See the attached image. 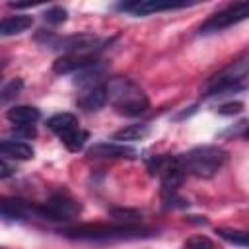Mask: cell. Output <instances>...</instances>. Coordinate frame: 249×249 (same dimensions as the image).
Segmentation results:
<instances>
[{
    "instance_id": "obj_19",
    "label": "cell",
    "mask_w": 249,
    "mask_h": 249,
    "mask_svg": "<svg viewBox=\"0 0 249 249\" xmlns=\"http://www.w3.org/2000/svg\"><path fill=\"white\" fill-rule=\"evenodd\" d=\"M111 214L117 224H138V220L142 218L138 210H130V208H113Z\"/></svg>"
},
{
    "instance_id": "obj_3",
    "label": "cell",
    "mask_w": 249,
    "mask_h": 249,
    "mask_svg": "<svg viewBox=\"0 0 249 249\" xmlns=\"http://www.w3.org/2000/svg\"><path fill=\"white\" fill-rule=\"evenodd\" d=\"M107 95L111 107L124 117H140L150 109L146 91L130 78L115 76L107 80Z\"/></svg>"
},
{
    "instance_id": "obj_25",
    "label": "cell",
    "mask_w": 249,
    "mask_h": 249,
    "mask_svg": "<svg viewBox=\"0 0 249 249\" xmlns=\"http://www.w3.org/2000/svg\"><path fill=\"white\" fill-rule=\"evenodd\" d=\"M241 136H243L245 140H249V123H243V132H241Z\"/></svg>"
},
{
    "instance_id": "obj_10",
    "label": "cell",
    "mask_w": 249,
    "mask_h": 249,
    "mask_svg": "<svg viewBox=\"0 0 249 249\" xmlns=\"http://www.w3.org/2000/svg\"><path fill=\"white\" fill-rule=\"evenodd\" d=\"M195 6V2H175V0H132V2H119L115 10L130 16H150L160 12H171V10H183Z\"/></svg>"
},
{
    "instance_id": "obj_13",
    "label": "cell",
    "mask_w": 249,
    "mask_h": 249,
    "mask_svg": "<svg viewBox=\"0 0 249 249\" xmlns=\"http://www.w3.org/2000/svg\"><path fill=\"white\" fill-rule=\"evenodd\" d=\"M88 156L97 160H134L138 152L121 142H97L88 148Z\"/></svg>"
},
{
    "instance_id": "obj_16",
    "label": "cell",
    "mask_w": 249,
    "mask_h": 249,
    "mask_svg": "<svg viewBox=\"0 0 249 249\" xmlns=\"http://www.w3.org/2000/svg\"><path fill=\"white\" fill-rule=\"evenodd\" d=\"M33 25V18L25 14H16V16H6L0 23V35L2 37H12L27 31Z\"/></svg>"
},
{
    "instance_id": "obj_20",
    "label": "cell",
    "mask_w": 249,
    "mask_h": 249,
    "mask_svg": "<svg viewBox=\"0 0 249 249\" xmlns=\"http://www.w3.org/2000/svg\"><path fill=\"white\" fill-rule=\"evenodd\" d=\"M183 249H218V245L208 235H191L185 239Z\"/></svg>"
},
{
    "instance_id": "obj_24",
    "label": "cell",
    "mask_w": 249,
    "mask_h": 249,
    "mask_svg": "<svg viewBox=\"0 0 249 249\" xmlns=\"http://www.w3.org/2000/svg\"><path fill=\"white\" fill-rule=\"evenodd\" d=\"M14 171H16V167H12V165L8 163V158L2 156V160H0V177H2V179H8Z\"/></svg>"
},
{
    "instance_id": "obj_22",
    "label": "cell",
    "mask_w": 249,
    "mask_h": 249,
    "mask_svg": "<svg viewBox=\"0 0 249 249\" xmlns=\"http://www.w3.org/2000/svg\"><path fill=\"white\" fill-rule=\"evenodd\" d=\"M66 18H68V12L62 6H53V8L45 10V14H43V19L51 25H60L66 21Z\"/></svg>"
},
{
    "instance_id": "obj_15",
    "label": "cell",
    "mask_w": 249,
    "mask_h": 249,
    "mask_svg": "<svg viewBox=\"0 0 249 249\" xmlns=\"http://www.w3.org/2000/svg\"><path fill=\"white\" fill-rule=\"evenodd\" d=\"M6 119L16 126H33L41 119V111L33 105H12L6 111Z\"/></svg>"
},
{
    "instance_id": "obj_11",
    "label": "cell",
    "mask_w": 249,
    "mask_h": 249,
    "mask_svg": "<svg viewBox=\"0 0 249 249\" xmlns=\"http://www.w3.org/2000/svg\"><path fill=\"white\" fill-rule=\"evenodd\" d=\"M99 64V53H72V54H62L53 62V72L54 74H80L91 66Z\"/></svg>"
},
{
    "instance_id": "obj_2",
    "label": "cell",
    "mask_w": 249,
    "mask_h": 249,
    "mask_svg": "<svg viewBox=\"0 0 249 249\" xmlns=\"http://www.w3.org/2000/svg\"><path fill=\"white\" fill-rule=\"evenodd\" d=\"M148 171L160 179V195L167 208L185 206V200L179 196V189L187 175L181 167L179 156H169V154L152 156L148 160Z\"/></svg>"
},
{
    "instance_id": "obj_8",
    "label": "cell",
    "mask_w": 249,
    "mask_h": 249,
    "mask_svg": "<svg viewBox=\"0 0 249 249\" xmlns=\"http://www.w3.org/2000/svg\"><path fill=\"white\" fill-rule=\"evenodd\" d=\"M47 128L54 132L60 138V142L66 146V150L70 152H80L86 146V140L89 138V134L80 128L78 117L74 113H56L49 117Z\"/></svg>"
},
{
    "instance_id": "obj_4",
    "label": "cell",
    "mask_w": 249,
    "mask_h": 249,
    "mask_svg": "<svg viewBox=\"0 0 249 249\" xmlns=\"http://www.w3.org/2000/svg\"><path fill=\"white\" fill-rule=\"evenodd\" d=\"M185 175H193L198 179L214 177L228 161V152L214 144H204L191 148L185 154H177Z\"/></svg>"
},
{
    "instance_id": "obj_7",
    "label": "cell",
    "mask_w": 249,
    "mask_h": 249,
    "mask_svg": "<svg viewBox=\"0 0 249 249\" xmlns=\"http://www.w3.org/2000/svg\"><path fill=\"white\" fill-rule=\"evenodd\" d=\"M82 212V204L64 187L49 195L43 204L33 202V220L43 222H72Z\"/></svg>"
},
{
    "instance_id": "obj_6",
    "label": "cell",
    "mask_w": 249,
    "mask_h": 249,
    "mask_svg": "<svg viewBox=\"0 0 249 249\" xmlns=\"http://www.w3.org/2000/svg\"><path fill=\"white\" fill-rule=\"evenodd\" d=\"M35 41L41 43L43 47H49V49H54V51H62V54H72V53H101L111 43V39L101 41L93 33H74V35L60 37V35H56L53 31H45V29H41L35 35Z\"/></svg>"
},
{
    "instance_id": "obj_1",
    "label": "cell",
    "mask_w": 249,
    "mask_h": 249,
    "mask_svg": "<svg viewBox=\"0 0 249 249\" xmlns=\"http://www.w3.org/2000/svg\"><path fill=\"white\" fill-rule=\"evenodd\" d=\"M60 235L76 241H95V243H111V241H132L154 237L156 231L152 228H144L140 224H82L62 228Z\"/></svg>"
},
{
    "instance_id": "obj_9",
    "label": "cell",
    "mask_w": 249,
    "mask_h": 249,
    "mask_svg": "<svg viewBox=\"0 0 249 249\" xmlns=\"http://www.w3.org/2000/svg\"><path fill=\"white\" fill-rule=\"evenodd\" d=\"M249 19V2H231L208 16L196 29L198 35H212Z\"/></svg>"
},
{
    "instance_id": "obj_14",
    "label": "cell",
    "mask_w": 249,
    "mask_h": 249,
    "mask_svg": "<svg viewBox=\"0 0 249 249\" xmlns=\"http://www.w3.org/2000/svg\"><path fill=\"white\" fill-rule=\"evenodd\" d=\"M0 154L8 160H14V161H27L33 158V146L27 144L25 140H19V138H6L0 142Z\"/></svg>"
},
{
    "instance_id": "obj_21",
    "label": "cell",
    "mask_w": 249,
    "mask_h": 249,
    "mask_svg": "<svg viewBox=\"0 0 249 249\" xmlns=\"http://www.w3.org/2000/svg\"><path fill=\"white\" fill-rule=\"evenodd\" d=\"M21 89H23V80H21V78L10 80L8 84H4V88H2V91H0V101L6 105V103H8L10 99H14Z\"/></svg>"
},
{
    "instance_id": "obj_5",
    "label": "cell",
    "mask_w": 249,
    "mask_h": 249,
    "mask_svg": "<svg viewBox=\"0 0 249 249\" xmlns=\"http://www.w3.org/2000/svg\"><path fill=\"white\" fill-rule=\"evenodd\" d=\"M249 78V49L241 53L237 58L228 62L224 68H220L216 74H212L202 88L204 97L224 95L230 91H237L243 88V82Z\"/></svg>"
},
{
    "instance_id": "obj_18",
    "label": "cell",
    "mask_w": 249,
    "mask_h": 249,
    "mask_svg": "<svg viewBox=\"0 0 249 249\" xmlns=\"http://www.w3.org/2000/svg\"><path fill=\"white\" fill-rule=\"evenodd\" d=\"M218 237H222L228 243L241 245L249 249V231L247 230H237V228H216Z\"/></svg>"
},
{
    "instance_id": "obj_12",
    "label": "cell",
    "mask_w": 249,
    "mask_h": 249,
    "mask_svg": "<svg viewBox=\"0 0 249 249\" xmlns=\"http://www.w3.org/2000/svg\"><path fill=\"white\" fill-rule=\"evenodd\" d=\"M107 103H109L107 80L80 88V93L76 97V107L82 109V111H86V113H95L101 107H105Z\"/></svg>"
},
{
    "instance_id": "obj_23",
    "label": "cell",
    "mask_w": 249,
    "mask_h": 249,
    "mask_svg": "<svg viewBox=\"0 0 249 249\" xmlns=\"http://www.w3.org/2000/svg\"><path fill=\"white\" fill-rule=\"evenodd\" d=\"M218 115H224V117H233V115H239L243 111V103L241 101H226V103H220L216 107Z\"/></svg>"
},
{
    "instance_id": "obj_17",
    "label": "cell",
    "mask_w": 249,
    "mask_h": 249,
    "mask_svg": "<svg viewBox=\"0 0 249 249\" xmlns=\"http://www.w3.org/2000/svg\"><path fill=\"white\" fill-rule=\"evenodd\" d=\"M148 134H150V124L148 123H132V124H126V126L115 130L113 132V140L124 144V142L144 140Z\"/></svg>"
}]
</instances>
